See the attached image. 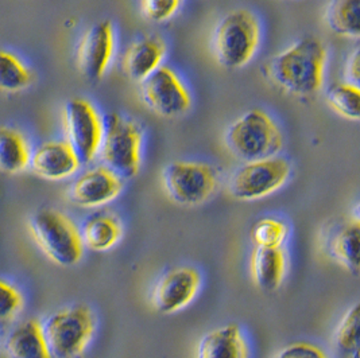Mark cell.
Returning a JSON list of instances; mask_svg holds the SVG:
<instances>
[{"label":"cell","instance_id":"7402d4cb","mask_svg":"<svg viewBox=\"0 0 360 358\" xmlns=\"http://www.w3.org/2000/svg\"><path fill=\"white\" fill-rule=\"evenodd\" d=\"M329 29L345 38L360 34V0H332L326 14Z\"/></svg>","mask_w":360,"mask_h":358},{"label":"cell","instance_id":"603a6c76","mask_svg":"<svg viewBox=\"0 0 360 358\" xmlns=\"http://www.w3.org/2000/svg\"><path fill=\"white\" fill-rule=\"evenodd\" d=\"M34 81L33 70L17 54L0 49V92L18 93Z\"/></svg>","mask_w":360,"mask_h":358},{"label":"cell","instance_id":"5bb4252c","mask_svg":"<svg viewBox=\"0 0 360 358\" xmlns=\"http://www.w3.org/2000/svg\"><path fill=\"white\" fill-rule=\"evenodd\" d=\"M29 167L39 178L63 180L75 175L82 162L66 140H48L34 148Z\"/></svg>","mask_w":360,"mask_h":358},{"label":"cell","instance_id":"277c9868","mask_svg":"<svg viewBox=\"0 0 360 358\" xmlns=\"http://www.w3.org/2000/svg\"><path fill=\"white\" fill-rule=\"evenodd\" d=\"M29 229L35 244L61 267L76 265L84 256L80 228L65 213L56 209H41L34 213Z\"/></svg>","mask_w":360,"mask_h":358},{"label":"cell","instance_id":"52a82bcc","mask_svg":"<svg viewBox=\"0 0 360 358\" xmlns=\"http://www.w3.org/2000/svg\"><path fill=\"white\" fill-rule=\"evenodd\" d=\"M164 187L169 198L182 206L207 202L217 189V171L210 163L177 161L164 170Z\"/></svg>","mask_w":360,"mask_h":358},{"label":"cell","instance_id":"9c48e42d","mask_svg":"<svg viewBox=\"0 0 360 358\" xmlns=\"http://www.w3.org/2000/svg\"><path fill=\"white\" fill-rule=\"evenodd\" d=\"M66 142L75 150L82 164L94 162L104 136V119L86 98H70L64 107Z\"/></svg>","mask_w":360,"mask_h":358},{"label":"cell","instance_id":"3957f363","mask_svg":"<svg viewBox=\"0 0 360 358\" xmlns=\"http://www.w3.org/2000/svg\"><path fill=\"white\" fill-rule=\"evenodd\" d=\"M261 39L262 26L258 17L247 8H238L217 25L213 35V51L220 65L240 69L252 61Z\"/></svg>","mask_w":360,"mask_h":358},{"label":"cell","instance_id":"d4e9b609","mask_svg":"<svg viewBox=\"0 0 360 358\" xmlns=\"http://www.w3.org/2000/svg\"><path fill=\"white\" fill-rule=\"evenodd\" d=\"M336 346L351 358H359V305L347 310L335 331Z\"/></svg>","mask_w":360,"mask_h":358},{"label":"cell","instance_id":"ba28073f","mask_svg":"<svg viewBox=\"0 0 360 358\" xmlns=\"http://www.w3.org/2000/svg\"><path fill=\"white\" fill-rule=\"evenodd\" d=\"M290 174L292 164L278 155L245 162L229 179V193L240 201L261 199L285 186Z\"/></svg>","mask_w":360,"mask_h":358},{"label":"cell","instance_id":"484cf974","mask_svg":"<svg viewBox=\"0 0 360 358\" xmlns=\"http://www.w3.org/2000/svg\"><path fill=\"white\" fill-rule=\"evenodd\" d=\"M288 234V225L274 217L259 220L251 230V239L257 248H282Z\"/></svg>","mask_w":360,"mask_h":358},{"label":"cell","instance_id":"4316f807","mask_svg":"<svg viewBox=\"0 0 360 358\" xmlns=\"http://www.w3.org/2000/svg\"><path fill=\"white\" fill-rule=\"evenodd\" d=\"M23 306L25 299L17 286L0 279V327L11 325Z\"/></svg>","mask_w":360,"mask_h":358},{"label":"cell","instance_id":"ffe728a7","mask_svg":"<svg viewBox=\"0 0 360 358\" xmlns=\"http://www.w3.org/2000/svg\"><path fill=\"white\" fill-rule=\"evenodd\" d=\"M33 148L23 132L0 126V173L19 174L29 168Z\"/></svg>","mask_w":360,"mask_h":358},{"label":"cell","instance_id":"ac0fdd59","mask_svg":"<svg viewBox=\"0 0 360 358\" xmlns=\"http://www.w3.org/2000/svg\"><path fill=\"white\" fill-rule=\"evenodd\" d=\"M80 234L84 248L95 252H105L120 241L123 224L114 213L96 212L85 218Z\"/></svg>","mask_w":360,"mask_h":358},{"label":"cell","instance_id":"7a4b0ae2","mask_svg":"<svg viewBox=\"0 0 360 358\" xmlns=\"http://www.w3.org/2000/svg\"><path fill=\"white\" fill-rule=\"evenodd\" d=\"M283 143V133L276 120L259 108L239 116L226 133L229 151L243 162L277 157Z\"/></svg>","mask_w":360,"mask_h":358},{"label":"cell","instance_id":"83f0119b","mask_svg":"<svg viewBox=\"0 0 360 358\" xmlns=\"http://www.w3.org/2000/svg\"><path fill=\"white\" fill-rule=\"evenodd\" d=\"M182 0H141L142 15L150 22L164 23L180 10Z\"/></svg>","mask_w":360,"mask_h":358},{"label":"cell","instance_id":"7c38bea8","mask_svg":"<svg viewBox=\"0 0 360 358\" xmlns=\"http://www.w3.org/2000/svg\"><path fill=\"white\" fill-rule=\"evenodd\" d=\"M200 287L201 275L195 267H176L157 280L151 293V303L162 314H173L192 303Z\"/></svg>","mask_w":360,"mask_h":358},{"label":"cell","instance_id":"44dd1931","mask_svg":"<svg viewBox=\"0 0 360 358\" xmlns=\"http://www.w3.org/2000/svg\"><path fill=\"white\" fill-rule=\"evenodd\" d=\"M329 255L354 275L359 272L360 223L355 217L345 223L330 237L328 244Z\"/></svg>","mask_w":360,"mask_h":358},{"label":"cell","instance_id":"8992f818","mask_svg":"<svg viewBox=\"0 0 360 358\" xmlns=\"http://www.w3.org/2000/svg\"><path fill=\"white\" fill-rule=\"evenodd\" d=\"M42 329L53 358H77L95 336L96 317L86 305H73L50 314Z\"/></svg>","mask_w":360,"mask_h":358},{"label":"cell","instance_id":"2e32d148","mask_svg":"<svg viewBox=\"0 0 360 358\" xmlns=\"http://www.w3.org/2000/svg\"><path fill=\"white\" fill-rule=\"evenodd\" d=\"M197 358H250V346L239 325L229 324L201 338Z\"/></svg>","mask_w":360,"mask_h":358},{"label":"cell","instance_id":"d6986e66","mask_svg":"<svg viewBox=\"0 0 360 358\" xmlns=\"http://www.w3.org/2000/svg\"><path fill=\"white\" fill-rule=\"evenodd\" d=\"M251 275L263 291L278 290L286 275L283 248H255L251 256Z\"/></svg>","mask_w":360,"mask_h":358},{"label":"cell","instance_id":"30bf717a","mask_svg":"<svg viewBox=\"0 0 360 358\" xmlns=\"http://www.w3.org/2000/svg\"><path fill=\"white\" fill-rule=\"evenodd\" d=\"M141 98L151 112L161 117L174 119L188 114L192 96L179 73L162 65L141 84Z\"/></svg>","mask_w":360,"mask_h":358},{"label":"cell","instance_id":"cb8c5ba5","mask_svg":"<svg viewBox=\"0 0 360 358\" xmlns=\"http://www.w3.org/2000/svg\"><path fill=\"white\" fill-rule=\"evenodd\" d=\"M327 102L332 111L347 120H359L360 89L358 84L339 82L327 92Z\"/></svg>","mask_w":360,"mask_h":358},{"label":"cell","instance_id":"e0dca14e","mask_svg":"<svg viewBox=\"0 0 360 358\" xmlns=\"http://www.w3.org/2000/svg\"><path fill=\"white\" fill-rule=\"evenodd\" d=\"M7 358H53L42 322L30 318L15 326L4 342Z\"/></svg>","mask_w":360,"mask_h":358},{"label":"cell","instance_id":"8fae6325","mask_svg":"<svg viewBox=\"0 0 360 358\" xmlns=\"http://www.w3.org/2000/svg\"><path fill=\"white\" fill-rule=\"evenodd\" d=\"M115 49L116 37L110 20H101L88 29L76 50V62L82 76L89 81H100L114 60Z\"/></svg>","mask_w":360,"mask_h":358},{"label":"cell","instance_id":"f1b7e54d","mask_svg":"<svg viewBox=\"0 0 360 358\" xmlns=\"http://www.w3.org/2000/svg\"><path fill=\"white\" fill-rule=\"evenodd\" d=\"M276 358H329V356L314 343L295 342L281 349Z\"/></svg>","mask_w":360,"mask_h":358},{"label":"cell","instance_id":"9a60e30c","mask_svg":"<svg viewBox=\"0 0 360 358\" xmlns=\"http://www.w3.org/2000/svg\"><path fill=\"white\" fill-rule=\"evenodd\" d=\"M167 53L165 39L160 35H145L135 39L123 53L120 67L127 79L142 82L164 64Z\"/></svg>","mask_w":360,"mask_h":358},{"label":"cell","instance_id":"f546056e","mask_svg":"<svg viewBox=\"0 0 360 358\" xmlns=\"http://www.w3.org/2000/svg\"><path fill=\"white\" fill-rule=\"evenodd\" d=\"M347 81L359 85V49H355L349 55L345 65Z\"/></svg>","mask_w":360,"mask_h":358},{"label":"cell","instance_id":"4fadbf2b","mask_svg":"<svg viewBox=\"0 0 360 358\" xmlns=\"http://www.w3.org/2000/svg\"><path fill=\"white\" fill-rule=\"evenodd\" d=\"M124 182L104 164L84 171L68 190L69 199L80 208H100L123 192Z\"/></svg>","mask_w":360,"mask_h":358},{"label":"cell","instance_id":"5b68a950","mask_svg":"<svg viewBox=\"0 0 360 358\" xmlns=\"http://www.w3.org/2000/svg\"><path fill=\"white\" fill-rule=\"evenodd\" d=\"M143 130L123 114H108L104 120V136L98 155L103 164L122 179L138 175L142 164Z\"/></svg>","mask_w":360,"mask_h":358},{"label":"cell","instance_id":"6da1fadb","mask_svg":"<svg viewBox=\"0 0 360 358\" xmlns=\"http://www.w3.org/2000/svg\"><path fill=\"white\" fill-rule=\"evenodd\" d=\"M328 50L316 37H304L271 57L264 76L283 92L297 98H313L326 80Z\"/></svg>","mask_w":360,"mask_h":358}]
</instances>
